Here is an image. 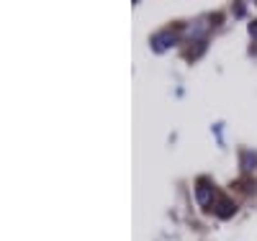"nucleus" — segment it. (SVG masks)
Wrapping results in <instances>:
<instances>
[{
	"mask_svg": "<svg viewBox=\"0 0 257 241\" xmlns=\"http://www.w3.org/2000/svg\"><path fill=\"white\" fill-rule=\"evenodd\" d=\"M234 211H237V205H234L227 195H221V198L216 200V215H221V218H229Z\"/></svg>",
	"mask_w": 257,
	"mask_h": 241,
	"instance_id": "obj_2",
	"label": "nucleus"
},
{
	"mask_svg": "<svg viewBox=\"0 0 257 241\" xmlns=\"http://www.w3.org/2000/svg\"><path fill=\"white\" fill-rule=\"evenodd\" d=\"M250 31H252V36H255V39H257V21H255V24H252V26H250Z\"/></svg>",
	"mask_w": 257,
	"mask_h": 241,
	"instance_id": "obj_5",
	"label": "nucleus"
},
{
	"mask_svg": "<svg viewBox=\"0 0 257 241\" xmlns=\"http://www.w3.org/2000/svg\"><path fill=\"white\" fill-rule=\"evenodd\" d=\"M196 195H198L200 208H208V205H211V195H214V185H211L208 180H198V185H196Z\"/></svg>",
	"mask_w": 257,
	"mask_h": 241,
	"instance_id": "obj_1",
	"label": "nucleus"
},
{
	"mask_svg": "<svg viewBox=\"0 0 257 241\" xmlns=\"http://www.w3.org/2000/svg\"><path fill=\"white\" fill-rule=\"evenodd\" d=\"M252 164H255V157H252V154H247V157H244V167L252 169Z\"/></svg>",
	"mask_w": 257,
	"mask_h": 241,
	"instance_id": "obj_4",
	"label": "nucleus"
},
{
	"mask_svg": "<svg viewBox=\"0 0 257 241\" xmlns=\"http://www.w3.org/2000/svg\"><path fill=\"white\" fill-rule=\"evenodd\" d=\"M175 39H177V36H175V33H172V31H165V33H160V36H157V39H152V47H154V49H157V52H162L165 47H170V44H172Z\"/></svg>",
	"mask_w": 257,
	"mask_h": 241,
	"instance_id": "obj_3",
	"label": "nucleus"
}]
</instances>
